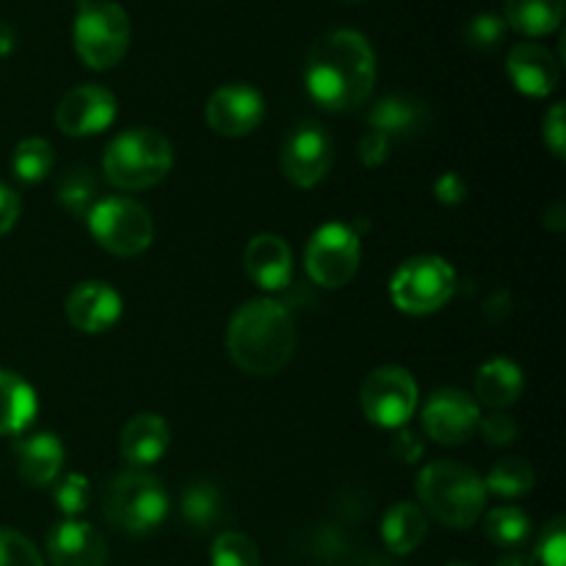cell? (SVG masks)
Instances as JSON below:
<instances>
[{"label": "cell", "mask_w": 566, "mask_h": 566, "mask_svg": "<svg viewBox=\"0 0 566 566\" xmlns=\"http://www.w3.org/2000/svg\"><path fill=\"white\" fill-rule=\"evenodd\" d=\"M495 566H536V562H534V556H528V553L509 551L506 556L497 558Z\"/></svg>", "instance_id": "7bdbcfd3"}, {"label": "cell", "mask_w": 566, "mask_h": 566, "mask_svg": "<svg viewBox=\"0 0 566 566\" xmlns=\"http://www.w3.org/2000/svg\"><path fill=\"white\" fill-rule=\"evenodd\" d=\"M352 566H392V564H387L381 556H363L359 562H354Z\"/></svg>", "instance_id": "bcb514c9"}, {"label": "cell", "mask_w": 566, "mask_h": 566, "mask_svg": "<svg viewBox=\"0 0 566 566\" xmlns=\"http://www.w3.org/2000/svg\"><path fill=\"white\" fill-rule=\"evenodd\" d=\"M36 392L22 376L0 370V437L22 434L36 418Z\"/></svg>", "instance_id": "603a6c76"}, {"label": "cell", "mask_w": 566, "mask_h": 566, "mask_svg": "<svg viewBox=\"0 0 566 566\" xmlns=\"http://www.w3.org/2000/svg\"><path fill=\"white\" fill-rule=\"evenodd\" d=\"M426 531H429V520L423 509L409 501L396 503L381 520V539L392 556H407L418 551L420 542L426 539Z\"/></svg>", "instance_id": "cb8c5ba5"}, {"label": "cell", "mask_w": 566, "mask_h": 566, "mask_svg": "<svg viewBox=\"0 0 566 566\" xmlns=\"http://www.w3.org/2000/svg\"><path fill=\"white\" fill-rule=\"evenodd\" d=\"M296 321L276 298H252L232 315L227 352L232 363L252 376H274L296 352Z\"/></svg>", "instance_id": "7a4b0ae2"}, {"label": "cell", "mask_w": 566, "mask_h": 566, "mask_svg": "<svg viewBox=\"0 0 566 566\" xmlns=\"http://www.w3.org/2000/svg\"><path fill=\"white\" fill-rule=\"evenodd\" d=\"M434 197L440 199L442 205H462L464 197H468V186H464L462 175L457 171H448L440 180L434 182Z\"/></svg>", "instance_id": "f35d334b"}, {"label": "cell", "mask_w": 566, "mask_h": 566, "mask_svg": "<svg viewBox=\"0 0 566 566\" xmlns=\"http://www.w3.org/2000/svg\"><path fill=\"white\" fill-rule=\"evenodd\" d=\"M53 501L61 512L66 514V520H75L77 514H83L88 509V501H92V486H88V479L81 473H70L55 484Z\"/></svg>", "instance_id": "d6a6232c"}, {"label": "cell", "mask_w": 566, "mask_h": 566, "mask_svg": "<svg viewBox=\"0 0 566 566\" xmlns=\"http://www.w3.org/2000/svg\"><path fill=\"white\" fill-rule=\"evenodd\" d=\"M265 116V99L249 83H227L216 88L205 108V122L224 138H243L258 130Z\"/></svg>", "instance_id": "4fadbf2b"}, {"label": "cell", "mask_w": 566, "mask_h": 566, "mask_svg": "<svg viewBox=\"0 0 566 566\" xmlns=\"http://www.w3.org/2000/svg\"><path fill=\"white\" fill-rule=\"evenodd\" d=\"M169 423L160 415L144 412L127 420V426L122 429L119 451L122 459L127 464H133V468H149V464H155L169 451Z\"/></svg>", "instance_id": "44dd1931"}, {"label": "cell", "mask_w": 566, "mask_h": 566, "mask_svg": "<svg viewBox=\"0 0 566 566\" xmlns=\"http://www.w3.org/2000/svg\"><path fill=\"white\" fill-rule=\"evenodd\" d=\"M523 370L512 359H490L481 365L479 376H475V396H479L475 403H484V407L501 412L523 396Z\"/></svg>", "instance_id": "7402d4cb"}, {"label": "cell", "mask_w": 566, "mask_h": 566, "mask_svg": "<svg viewBox=\"0 0 566 566\" xmlns=\"http://www.w3.org/2000/svg\"><path fill=\"white\" fill-rule=\"evenodd\" d=\"M509 313H512V298H509V293L506 291L492 293V298L486 302V307H484L486 321H490L492 326H497L501 321L509 318Z\"/></svg>", "instance_id": "b9f144b4"}, {"label": "cell", "mask_w": 566, "mask_h": 566, "mask_svg": "<svg viewBox=\"0 0 566 566\" xmlns=\"http://www.w3.org/2000/svg\"><path fill=\"white\" fill-rule=\"evenodd\" d=\"M346 545H348V542H343L340 531H335L329 525V528H321L318 534H315L313 556L318 558V562L332 564V562H337V558L343 556V547H346Z\"/></svg>", "instance_id": "74e56055"}, {"label": "cell", "mask_w": 566, "mask_h": 566, "mask_svg": "<svg viewBox=\"0 0 566 566\" xmlns=\"http://www.w3.org/2000/svg\"><path fill=\"white\" fill-rule=\"evenodd\" d=\"M182 523L197 534H208L224 520V497L213 481H193L186 486L180 501Z\"/></svg>", "instance_id": "d4e9b609"}, {"label": "cell", "mask_w": 566, "mask_h": 566, "mask_svg": "<svg viewBox=\"0 0 566 566\" xmlns=\"http://www.w3.org/2000/svg\"><path fill=\"white\" fill-rule=\"evenodd\" d=\"M423 451H426L423 440H420V437L415 434V431H407V429L398 431L396 442H392V453H396L398 462H403V464L418 462V459L423 457Z\"/></svg>", "instance_id": "ab89813d"}, {"label": "cell", "mask_w": 566, "mask_h": 566, "mask_svg": "<svg viewBox=\"0 0 566 566\" xmlns=\"http://www.w3.org/2000/svg\"><path fill=\"white\" fill-rule=\"evenodd\" d=\"M166 512H169L166 486L147 470L119 473L105 492V517L116 531L130 536H144L158 528Z\"/></svg>", "instance_id": "8992f818"}, {"label": "cell", "mask_w": 566, "mask_h": 566, "mask_svg": "<svg viewBox=\"0 0 566 566\" xmlns=\"http://www.w3.org/2000/svg\"><path fill=\"white\" fill-rule=\"evenodd\" d=\"M17 44V33L9 22L0 20V55H9Z\"/></svg>", "instance_id": "ee69618b"}, {"label": "cell", "mask_w": 566, "mask_h": 566, "mask_svg": "<svg viewBox=\"0 0 566 566\" xmlns=\"http://www.w3.org/2000/svg\"><path fill=\"white\" fill-rule=\"evenodd\" d=\"M506 70L514 88L528 94V97H547V94L556 92L558 77H562L556 55L545 44L536 42L514 44L506 59Z\"/></svg>", "instance_id": "e0dca14e"}, {"label": "cell", "mask_w": 566, "mask_h": 566, "mask_svg": "<svg viewBox=\"0 0 566 566\" xmlns=\"http://www.w3.org/2000/svg\"><path fill=\"white\" fill-rule=\"evenodd\" d=\"M359 401H363V412L370 423L381 426V429H403L418 407V385L409 370L398 368V365H385L365 379Z\"/></svg>", "instance_id": "8fae6325"}, {"label": "cell", "mask_w": 566, "mask_h": 566, "mask_svg": "<svg viewBox=\"0 0 566 566\" xmlns=\"http://www.w3.org/2000/svg\"><path fill=\"white\" fill-rule=\"evenodd\" d=\"M418 497L437 523L446 528L468 531L484 514L490 492H486L484 479L468 464L442 459L420 470Z\"/></svg>", "instance_id": "3957f363"}, {"label": "cell", "mask_w": 566, "mask_h": 566, "mask_svg": "<svg viewBox=\"0 0 566 566\" xmlns=\"http://www.w3.org/2000/svg\"><path fill=\"white\" fill-rule=\"evenodd\" d=\"M122 315V298L105 282H81L66 298V318L75 329L99 335L111 329Z\"/></svg>", "instance_id": "ac0fdd59"}, {"label": "cell", "mask_w": 566, "mask_h": 566, "mask_svg": "<svg viewBox=\"0 0 566 566\" xmlns=\"http://www.w3.org/2000/svg\"><path fill=\"white\" fill-rule=\"evenodd\" d=\"M564 103H556L551 111H547L545 116V125H542V130H545V144L551 147V153L556 155V158H564V149H566V119H564Z\"/></svg>", "instance_id": "8d00e7d4"}, {"label": "cell", "mask_w": 566, "mask_h": 566, "mask_svg": "<svg viewBox=\"0 0 566 566\" xmlns=\"http://www.w3.org/2000/svg\"><path fill=\"white\" fill-rule=\"evenodd\" d=\"M429 125V111L420 99L407 94H387L370 108L368 130L359 142V160L365 166H381L392 153V144L420 136Z\"/></svg>", "instance_id": "52a82bcc"}, {"label": "cell", "mask_w": 566, "mask_h": 566, "mask_svg": "<svg viewBox=\"0 0 566 566\" xmlns=\"http://www.w3.org/2000/svg\"><path fill=\"white\" fill-rule=\"evenodd\" d=\"M171 144L155 127H133L108 144L103 158L105 180L122 191H144L169 175Z\"/></svg>", "instance_id": "277c9868"}, {"label": "cell", "mask_w": 566, "mask_h": 566, "mask_svg": "<svg viewBox=\"0 0 566 566\" xmlns=\"http://www.w3.org/2000/svg\"><path fill=\"white\" fill-rule=\"evenodd\" d=\"M484 531L486 539H490L492 545L503 547V551H520V545H523L531 534V517L523 509L503 506L486 514Z\"/></svg>", "instance_id": "83f0119b"}, {"label": "cell", "mask_w": 566, "mask_h": 566, "mask_svg": "<svg viewBox=\"0 0 566 566\" xmlns=\"http://www.w3.org/2000/svg\"><path fill=\"white\" fill-rule=\"evenodd\" d=\"M359 258H363V247H359V235L354 232V227L324 224L310 238L304 265L315 285L335 291L354 280Z\"/></svg>", "instance_id": "30bf717a"}, {"label": "cell", "mask_w": 566, "mask_h": 566, "mask_svg": "<svg viewBox=\"0 0 566 566\" xmlns=\"http://www.w3.org/2000/svg\"><path fill=\"white\" fill-rule=\"evenodd\" d=\"M304 83L321 108L354 111L368 99L376 83V55L368 39L354 28H337L315 39L304 61Z\"/></svg>", "instance_id": "6da1fadb"}, {"label": "cell", "mask_w": 566, "mask_h": 566, "mask_svg": "<svg viewBox=\"0 0 566 566\" xmlns=\"http://www.w3.org/2000/svg\"><path fill=\"white\" fill-rule=\"evenodd\" d=\"M448 566H470V564H448Z\"/></svg>", "instance_id": "c3c4849f"}, {"label": "cell", "mask_w": 566, "mask_h": 566, "mask_svg": "<svg viewBox=\"0 0 566 566\" xmlns=\"http://www.w3.org/2000/svg\"><path fill=\"white\" fill-rule=\"evenodd\" d=\"M332 158H335V149H332L329 133L315 122H302L287 133L280 153V166L282 175L293 186L313 188L329 175Z\"/></svg>", "instance_id": "7c38bea8"}, {"label": "cell", "mask_w": 566, "mask_h": 566, "mask_svg": "<svg viewBox=\"0 0 566 566\" xmlns=\"http://www.w3.org/2000/svg\"><path fill=\"white\" fill-rule=\"evenodd\" d=\"M462 36L470 50L490 53V50H495L497 44L506 39V20H501L497 14H475L473 20L464 25Z\"/></svg>", "instance_id": "1f68e13d"}, {"label": "cell", "mask_w": 566, "mask_h": 566, "mask_svg": "<svg viewBox=\"0 0 566 566\" xmlns=\"http://www.w3.org/2000/svg\"><path fill=\"white\" fill-rule=\"evenodd\" d=\"M340 3H348V6H357V3H365V0H340Z\"/></svg>", "instance_id": "7dc6e473"}, {"label": "cell", "mask_w": 566, "mask_h": 566, "mask_svg": "<svg viewBox=\"0 0 566 566\" xmlns=\"http://www.w3.org/2000/svg\"><path fill=\"white\" fill-rule=\"evenodd\" d=\"M86 219L94 241L119 258H136L144 249H149L155 238L153 216L130 197L99 199Z\"/></svg>", "instance_id": "ba28073f"}, {"label": "cell", "mask_w": 566, "mask_h": 566, "mask_svg": "<svg viewBox=\"0 0 566 566\" xmlns=\"http://www.w3.org/2000/svg\"><path fill=\"white\" fill-rule=\"evenodd\" d=\"M479 403L464 390H437L423 407V431L440 446H462L479 431Z\"/></svg>", "instance_id": "5bb4252c"}, {"label": "cell", "mask_w": 566, "mask_h": 566, "mask_svg": "<svg viewBox=\"0 0 566 566\" xmlns=\"http://www.w3.org/2000/svg\"><path fill=\"white\" fill-rule=\"evenodd\" d=\"M536 558L545 566H566V523L562 517L553 520L542 534Z\"/></svg>", "instance_id": "e575fe53"}, {"label": "cell", "mask_w": 566, "mask_h": 566, "mask_svg": "<svg viewBox=\"0 0 566 566\" xmlns=\"http://www.w3.org/2000/svg\"><path fill=\"white\" fill-rule=\"evenodd\" d=\"M116 119V97L105 86L86 83L64 94L55 108V125L66 136H97Z\"/></svg>", "instance_id": "9a60e30c"}, {"label": "cell", "mask_w": 566, "mask_h": 566, "mask_svg": "<svg viewBox=\"0 0 566 566\" xmlns=\"http://www.w3.org/2000/svg\"><path fill=\"white\" fill-rule=\"evenodd\" d=\"M72 42L92 70H111L130 48V17L114 0H77Z\"/></svg>", "instance_id": "5b68a950"}, {"label": "cell", "mask_w": 566, "mask_h": 566, "mask_svg": "<svg viewBox=\"0 0 566 566\" xmlns=\"http://www.w3.org/2000/svg\"><path fill=\"white\" fill-rule=\"evenodd\" d=\"M53 144L39 136L22 138L11 155V169L22 182H42L53 169Z\"/></svg>", "instance_id": "f1b7e54d"}, {"label": "cell", "mask_w": 566, "mask_h": 566, "mask_svg": "<svg viewBox=\"0 0 566 566\" xmlns=\"http://www.w3.org/2000/svg\"><path fill=\"white\" fill-rule=\"evenodd\" d=\"M243 265L252 282H258L263 291H282L291 285L293 254L285 238L271 235V232L254 235L243 252Z\"/></svg>", "instance_id": "d6986e66"}, {"label": "cell", "mask_w": 566, "mask_h": 566, "mask_svg": "<svg viewBox=\"0 0 566 566\" xmlns=\"http://www.w3.org/2000/svg\"><path fill=\"white\" fill-rule=\"evenodd\" d=\"M564 20V0H506V25L525 36H547Z\"/></svg>", "instance_id": "484cf974"}, {"label": "cell", "mask_w": 566, "mask_h": 566, "mask_svg": "<svg viewBox=\"0 0 566 566\" xmlns=\"http://www.w3.org/2000/svg\"><path fill=\"white\" fill-rule=\"evenodd\" d=\"M534 468L525 459H503L486 475V492L501 497H523L534 490Z\"/></svg>", "instance_id": "f546056e"}, {"label": "cell", "mask_w": 566, "mask_h": 566, "mask_svg": "<svg viewBox=\"0 0 566 566\" xmlns=\"http://www.w3.org/2000/svg\"><path fill=\"white\" fill-rule=\"evenodd\" d=\"M562 219H564V205L556 202V205H553V208H551V213H547L545 224L551 227V230L562 232V230H564V221H562Z\"/></svg>", "instance_id": "f6af8a7d"}, {"label": "cell", "mask_w": 566, "mask_h": 566, "mask_svg": "<svg viewBox=\"0 0 566 566\" xmlns=\"http://www.w3.org/2000/svg\"><path fill=\"white\" fill-rule=\"evenodd\" d=\"M17 473L28 486H48L59 479L64 464V446L50 431H36L14 442Z\"/></svg>", "instance_id": "ffe728a7"}, {"label": "cell", "mask_w": 566, "mask_h": 566, "mask_svg": "<svg viewBox=\"0 0 566 566\" xmlns=\"http://www.w3.org/2000/svg\"><path fill=\"white\" fill-rule=\"evenodd\" d=\"M0 566H44V562L28 536L0 528Z\"/></svg>", "instance_id": "836d02e7"}, {"label": "cell", "mask_w": 566, "mask_h": 566, "mask_svg": "<svg viewBox=\"0 0 566 566\" xmlns=\"http://www.w3.org/2000/svg\"><path fill=\"white\" fill-rule=\"evenodd\" d=\"M48 556L53 566H105L108 545L94 525L64 520L50 531Z\"/></svg>", "instance_id": "2e32d148"}, {"label": "cell", "mask_w": 566, "mask_h": 566, "mask_svg": "<svg viewBox=\"0 0 566 566\" xmlns=\"http://www.w3.org/2000/svg\"><path fill=\"white\" fill-rule=\"evenodd\" d=\"M17 219H20V197L0 182V235H6L17 224Z\"/></svg>", "instance_id": "60d3db41"}, {"label": "cell", "mask_w": 566, "mask_h": 566, "mask_svg": "<svg viewBox=\"0 0 566 566\" xmlns=\"http://www.w3.org/2000/svg\"><path fill=\"white\" fill-rule=\"evenodd\" d=\"M213 566H260V551L247 534L241 531H224L213 539L210 551Z\"/></svg>", "instance_id": "4dcf8cb0"}, {"label": "cell", "mask_w": 566, "mask_h": 566, "mask_svg": "<svg viewBox=\"0 0 566 566\" xmlns=\"http://www.w3.org/2000/svg\"><path fill=\"white\" fill-rule=\"evenodd\" d=\"M479 429L490 446H512L514 437H517V423H514L512 415L506 412L490 415V418L481 420Z\"/></svg>", "instance_id": "d590c367"}, {"label": "cell", "mask_w": 566, "mask_h": 566, "mask_svg": "<svg viewBox=\"0 0 566 566\" xmlns=\"http://www.w3.org/2000/svg\"><path fill=\"white\" fill-rule=\"evenodd\" d=\"M99 182L94 177L92 169L81 166V169H72L70 175L61 177L59 182V202L64 205L66 213L75 216V219H86L92 213L94 205L99 202L97 199Z\"/></svg>", "instance_id": "4316f807"}, {"label": "cell", "mask_w": 566, "mask_h": 566, "mask_svg": "<svg viewBox=\"0 0 566 566\" xmlns=\"http://www.w3.org/2000/svg\"><path fill=\"white\" fill-rule=\"evenodd\" d=\"M453 291H457V274L446 260L434 254L407 260L390 282L392 302L409 315H429L446 307Z\"/></svg>", "instance_id": "9c48e42d"}]
</instances>
